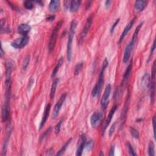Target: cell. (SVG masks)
<instances>
[{"label":"cell","mask_w":156,"mask_h":156,"mask_svg":"<svg viewBox=\"0 0 156 156\" xmlns=\"http://www.w3.org/2000/svg\"><path fill=\"white\" fill-rule=\"evenodd\" d=\"M143 24V22H141L137 26H136L134 32V34H133V36L131 38V41L129 42V43L127 45V46L125 48V49L124 51V56H123V62L124 63H127L129 60V58L131 55L132 49L134 47V45L136 40V38H137V37H138V34L139 33L140 29L142 27Z\"/></svg>","instance_id":"cell-1"},{"label":"cell","mask_w":156,"mask_h":156,"mask_svg":"<svg viewBox=\"0 0 156 156\" xmlns=\"http://www.w3.org/2000/svg\"><path fill=\"white\" fill-rule=\"evenodd\" d=\"M109 65V62L107 58H105L101 70V72L99 75V78L98 81H97L96 84H95V86L94 88H93L92 91V96L93 97H95L96 96H98L101 92V91L102 90V88L104 85V71L106 68Z\"/></svg>","instance_id":"cell-2"},{"label":"cell","mask_w":156,"mask_h":156,"mask_svg":"<svg viewBox=\"0 0 156 156\" xmlns=\"http://www.w3.org/2000/svg\"><path fill=\"white\" fill-rule=\"evenodd\" d=\"M77 22L75 20H73L71 23L70 31L68 32V43H67V57L68 61L70 62L72 58V44L74 36L75 34L76 28L77 26Z\"/></svg>","instance_id":"cell-3"},{"label":"cell","mask_w":156,"mask_h":156,"mask_svg":"<svg viewBox=\"0 0 156 156\" xmlns=\"http://www.w3.org/2000/svg\"><path fill=\"white\" fill-rule=\"evenodd\" d=\"M63 23V20H61L58 22L56 24L55 28L53 29V32H52V34L51 36V38H50V40H49V44H48V49L50 53H52L54 49V47H55L57 38L58 32V31H59V29H61Z\"/></svg>","instance_id":"cell-4"},{"label":"cell","mask_w":156,"mask_h":156,"mask_svg":"<svg viewBox=\"0 0 156 156\" xmlns=\"http://www.w3.org/2000/svg\"><path fill=\"white\" fill-rule=\"evenodd\" d=\"M150 86V97H151V102L152 104H153L155 101V62H154L152 74H151V82H149Z\"/></svg>","instance_id":"cell-5"},{"label":"cell","mask_w":156,"mask_h":156,"mask_svg":"<svg viewBox=\"0 0 156 156\" xmlns=\"http://www.w3.org/2000/svg\"><path fill=\"white\" fill-rule=\"evenodd\" d=\"M103 118L102 113L101 112H95L90 117V124L92 127H98L102 123Z\"/></svg>","instance_id":"cell-6"},{"label":"cell","mask_w":156,"mask_h":156,"mask_svg":"<svg viewBox=\"0 0 156 156\" xmlns=\"http://www.w3.org/2000/svg\"><path fill=\"white\" fill-rule=\"evenodd\" d=\"M111 90H112L111 85H110V84H108L106 87L104 92L101 101V107L103 110H105L108 105V103L109 101V97L110 95V93H111Z\"/></svg>","instance_id":"cell-7"},{"label":"cell","mask_w":156,"mask_h":156,"mask_svg":"<svg viewBox=\"0 0 156 156\" xmlns=\"http://www.w3.org/2000/svg\"><path fill=\"white\" fill-rule=\"evenodd\" d=\"M29 40V37L28 36H23L18 38L12 43V46L17 49H21L24 48L28 44Z\"/></svg>","instance_id":"cell-8"},{"label":"cell","mask_w":156,"mask_h":156,"mask_svg":"<svg viewBox=\"0 0 156 156\" xmlns=\"http://www.w3.org/2000/svg\"><path fill=\"white\" fill-rule=\"evenodd\" d=\"M67 97V93H64L63 94L61 97L60 98L59 100L57 101V102L56 104V105L54 107L53 109V114H52V118L53 119H55L56 117L57 116L58 113H59L60 110L61 109V107L63 105V102L65 101Z\"/></svg>","instance_id":"cell-9"},{"label":"cell","mask_w":156,"mask_h":156,"mask_svg":"<svg viewBox=\"0 0 156 156\" xmlns=\"http://www.w3.org/2000/svg\"><path fill=\"white\" fill-rule=\"evenodd\" d=\"M86 143V136L85 134H82L80 136V137L77 141L76 154V155L81 156L82 155L84 149L85 148Z\"/></svg>","instance_id":"cell-10"},{"label":"cell","mask_w":156,"mask_h":156,"mask_svg":"<svg viewBox=\"0 0 156 156\" xmlns=\"http://www.w3.org/2000/svg\"><path fill=\"white\" fill-rule=\"evenodd\" d=\"M93 18L92 15H90L87 18L86 23L85 24V26H84V28L81 32V35H80V40H84V39L85 38V37L87 36L91 26H92V24L93 23Z\"/></svg>","instance_id":"cell-11"},{"label":"cell","mask_w":156,"mask_h":156,"mask_svg":"<svg viewBox=\"0 0 156 156\" xmlns=\"http://www.w3.org/2000/svg\"><path fill=\"white\" fill-rule=\"evenodd\" d=\"M117 109V106H114L111 109H110V112L109 113V115L107 117V118L106 120V121H105V123H104V127H103V130H102V132H103V134L106 131V129H107V126L109 125L110 121H111L113 116L116 112V110Z\"/></svg>","instance_id":"cell-12"},{"label":"cell","mask_w":156,"mask_h":156,"mask_svg":"<svg viewBox=\"0 0 156 156\" xmlns=\"http://www.w3.org/2000/svg\"><path fill=\"white\" fill-rule=\"evenodd\" d=\"M135 19L136 18H133L132 20L130 22L127 24L126 26L125 27V28L124 29V31H123V33L121 34L120 37V39H119V42L118 43H121L122 42V41L123 40V39L125 38V37L126 36V35L128 34V32L130 31V30L131 29V28H132L133 26V25L135 23Z\"/></svg>","instance_id":"cell-13"},{"label":"cell","mask_w":156,"mask_h":156,"mask_svg":"<svg viewBox=\"0 0 156 156\" xmlns=\"http://www.w3.org/2000/svg\"><path fill=\"white\" fill-rule=\"evenodd\" d=\"M51 105L50 104H48L46 106V107H45L41 123L40 124V126H39V130H41L44 127L45 123H46V122L48 120L50 110H51Z\"/></svg>","instance_id":"cell-14"},{"label":"cell","mask_w":156,"mask_h":156,"mask_svg":"<svg viewBox=\"0 0 156 156\" xmlns=\"http://www.w3.org/2000/svg\"><path fill=\"white\" fill-rule=\"evenodd\" d=\"M148 4V1L143 0L136 1L134 4V9L136 12H140L143 10Z\"/></svg>","instance_id":"cell-15"},{"label":"cell","mask_w":156,"mask_h":156,"mask_svg":"<svg viewBox=\"0 0 156 156\" xmlns=\"http://www.w3.org/2000/svg\"><path fill=\"white\" fill-rule=\"evenodd\" d=\"M31 26L27 24H21L18 27V32L19 34L25 36H28V34L31 31Z\"/></svg>","instance_id":"cell-16"},{"label":"cell","mask_w":156,"mask_h":156,"mask_svg":"<svg viewBox=\"0 0 156 156\" xmlns=\"http://www.w3.org/2000/svg\"><path fill=\"white\" fill-rule=\"evenodd\" d=\"M132 68V61H131V63H130V64L128 65L127 69L125 71L124 75H123V81H122V83H121L122 86H124L125 84V83L126 82L127 80L128 79V78H129L130 75H131Z\"/></svg>","instance_id":"cell-17"},{"label":"cell","mask_w":156,"mask_h":156,"mask_svg":"<svg viewBox=\"0 0 156 156\" xmlns=\"http://www.w3.org/2000/svg\"><path fill=\"white\" fill-rule=\"evenodd\" d=\"M60 1L58 0H52L49 4V10L51 12H56L60 7Z\"/></svg>","instance_id":"cell-18"},{"label":"cell","mask_w":156,"mask_h":156,"mask_svg":"<svg viewBox=\"0 0 156 156\" xmlns=\"http://www.w3.org/2000/svg\"><path fill=\"white\" fill-rule=\"evenodd\" d=\"M81 0H74L71 2L70 10L71 12H76L79 8L80 7V5L81 4Z\"/></svg>","instance_id":"cell-19"},{"label":"cell","mask_w":156,"mask_h":156,"mask_svg":"<svg viewBox=\"0 0 156 156\" xmlns=\"http://www.w3.org/2000/svg\"><path fill=\"white\" fill-rule=\"evenodd\" d=\"M141 85L143 88L148 87L149 85V75L147 72L145 73L141 77Z\"/></svg>","instance_id":"cell-20"},{"label":"cell","mask_w":156,"mask_h":156,"mask_svg":"<svg viewBox=\"0 0 156 156\" xmlns=\"http://www.w3.org/2000/svg\"><path fill=\"white\" fill-rule=\"evenodd\" d=\"M58 78H56V79L54 80L53 84H52V86H51V93H50V97L51 99H53L55 96V93H56V88H57V84L58 82Z\"/></svg>","instance_id":"cell-21"},{"label":"cell","mask_w":156,"mask_h":156,"mask_svg":"<svg viewBox=\"0 0 156 156\" xmlns=\"http://www.w3.org/2000/svg\"><path fill=\"white\" fill-rule=\"evenodd\" d=\"M63 62V57H61L59 59V61H58V62H57V65H56L55 68L53 70V72H52V73H51V78H54L56 76V74L58 72V70H59V68L61 67Z\"/></svg>","instance_id":"cell-22"},{"label":"cell","mask_w":156,"mask_h":156,"mask_svg":"<svg viewBox=\"0 0 156 156\" xmlns=\"http://www.w3.org/2000/svg\"><path fill=\"white\" fill-rule=\"evenodd\" d=\"M155 145L153 141L149 142L148 145V154L149 156L155 155Z\"/></svg>","instance_id":"cell-23"},{"label":"cell","mask_w":156,"mask_h":156,"mask_svg":"<svg viewBox=\"0 0 156 156\" xmlns=\"http://www.w3.org/2000/svg\"><path fill=\"white\" fill-rule=\"evenodd\" d=\"M71 141V139H70L67 141L66 143L65 144V145L63 146V147L62 148V149H61V150L56 154V155H62L64 154V153L65 152L67 148H68V146L70 144Z\"/></svg>","instance_id":"cell-24"},{"label":"cell","mask_w":156,"mask_h":156,"mask_svg":"<svg viewBox=\"0 0 156 156\" xmlns=\"http://www.w3.org/2000/svg\"><path fill=\"white\" fill-rule=\"evenodd\" d=\"M83 65H84V63L82 62H80L77 63V65L75 67V72H74V74L75 76H77L79 75L80 72L82 70V68L83 67Z\"/></svg>","instance_id":"cell-25"},{"label":"cell","mask_w":156,"mask_h":156,"mask_svg":"<svg viewBox=\"0 0 156 156\" xmlns=\"http://www.w3.org/2000/svg\"><path fill=\"white\" fill-rule=\"evenodd\" d=\"M130 132H131V135H132V136L134 138H135L136 139H139L140 134H139V131L136 129L134 128L133 127H130Z\"/></svg>","instance_id":"cell-26"},{"label":"cell","mask_w":156,"mask_h":156,"mask_svg":"<svg viewBox=\"0 0 156 156\" xmlns=\"http://www.w3.org/2000/svg\"><path fill=\"white\" fill-rule=\"evenodd\" d=\"M30 62V56L29 55H27L24 58V60L23 62V65H22V68L23 70H25L26 68H27V67L28 66V65L29 63Z\"/></svg>","instance_id":"cell-27"},{"label":"cell","mask_w":156,"mask_h":156,"mask_svg":"<svg viewBox=\"0 0 156 156\" xmlns=\"http://www.w3.org/2000/svg\"><path fill=\"white\" fill-rule=\"evenodd\" d=\"M24 6L26 9L31 10L34 8V4L31 1H25L24 2Z\"/></svg>","instance_id":"cell-28"},{"label":"cell","mask_w":156,"mask_h":156,"mask_svg":"<svg viewBox=\"0 0 156 156\" xmlns=\"http://www.w3.org/2000/svg\"><path fill=\"white\" fill-rule=\"evenodd\" d=\"M119 22H120V18H118V19H117L114 22V24H112V26L111 28H110V34H114V31H115V28H116V26L118 24Z\"/></svg>","instance_id":"cell-29"},{"label":"cell","mask_w":156,"mask_h":156,"mask_svg":"<svg viewBox=\"0 0 156 156\" xmlns=\"http://www.w3.org/2000/svg\"><path fill=\"white\" fill-rule=\"evenodd\" d=\"M127 148H128L129 154L131 155H136V153H135V151L134 150V148H132V145L131 144H130L129 143H127Z\"/></svg>","instance_id":"cell-30"},{"label":"cell","mask_w":156,"mask_h":156,"mask_svg":"<svg viewBox=\"0 0 156 156\" xmlns=\"http://www.w3.org/2000/svg\"><path fill=\"white\" fill-rule=\"evenodd\" d=\"M62 120H61L58 121V123H57V124L56 125V127H55V133L56 134H58L61 131V125H62Z\"/></svg>","instance_id":"cell-31"},{"label":"cell","mask_w":156,"mask_h":156,"mask_svg":"<svg viewBox=\"0 0 156 156\" xmlns=\"http://www.w3.org/2000/svg\"><path fill=\"white\" fill-rule=\"evenodd\" d=\"M115 125H116V123L115 122L114 123H113L111 127H110V128L109 129V136H112V135L114 134V132L115 129Z\"/></svg>","instance_id":"cell-32"},{"label":"cell","mask_w":156,"mask_h":156,"mask_svg":"<svg viewBox=\"0 0 156 156\" xmlns=\"http://www.w3.org/2000/svg\"><path fill=\"white\" fill-rule=\"evenodd\" d=\"M155 115H154L153 118V132H154V137L155 139Z\"/></svg>","instance_id":"cell-33"},{"label":"cell","mask_w":156,"mask_h":156,"mask_svg":"<svg viewBox=\"0 0 156 156\" xmlns=\"http://www.w3.org/2000/svg\"><path fill=\"white\" fill-rule=\"evenodd\" d=\"M155 40H154V43L153 44V46L151 48V51H150V54H149V57H151V56H152V54H153L154 51H155Z\"/></svg>","instance_id":"cell-34"},{"label":"cell","mask_w":156,"mask_h":156,"mask_svg":"<svg viewBox=\"0 0 156 156\" xmlns=\"http://www.w3.org/2000/svg\"><path fill=\"white\" fill-rule=\"evenodd\" d=\"M51 131V127H49L47 130L46 132H45V134L43 135V136H42V137H41V140H42V139H45V137H46L47 135Z\"/></svg>","instance_id":"cell-35"},{"label":"cell","mask_w":156,"mask_h":156,"mask_svg":"<svg viewBox=\"0 0 156 156\" xmlns=\"http://www.w3.org/2000/svg\"><path fill=\"white\" fill-rule=\"evenodd\" d=\"M115 154V147L114 145H112L110 149V153H109V155L113 156Z\"/></svg>","instance_id":"cell-36"},{"label":"cell","mask_w":156,"mask_h":156,"mask_svg":"<svg viewBox=\"0 0 156 156\" xmlns=\"http://www.w3.org/2000/svg\"><path fill=\"white\" fill-rule=\"evenodd\" d=\"M56 17L54 15H51V16H49V17H48L47 18V20L48 22H53L54 20V19H55Z\"/></svg>","instance_id":"cell-37"},{"label":"cell","mask_w":156,"mask_h":156,"mask_svg":"<svg viewBox=\"0 0 156 156\" xmlns=\"http://www.w3.org/2000/svg\"><path fill=\"white\" fill-rule=\"evenodd\" d=\"M110 4H111V1H106L105 2V8L106 9H108L110 6Z\"/></svg>","instance_id":"cell-38"},{"label":"cell","mask_w":156,"mask_h":156,"mask_svg":"<svg viewBox=\"0 0 156 156\" xmlns=\"http://www.w3.org/2000/svg\"><path fill=\"white\" fill-rule=\"evenodd\" d=\"M104 155V154H103V153H101V154H100V155Z\"/></svg>","instance_id":"cell-39"}]
</instances>
